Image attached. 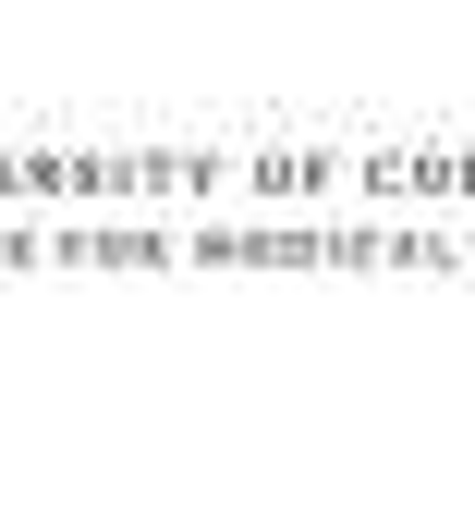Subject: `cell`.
Wrapping results in <instances>:
<instances>
[]
</instances>
